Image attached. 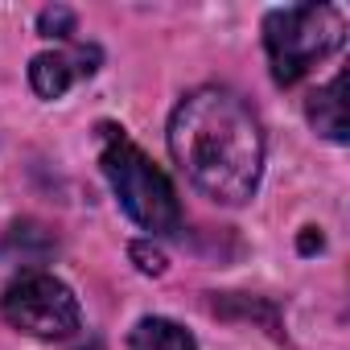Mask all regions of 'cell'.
<instances>
[{
  "label": "cell",
  "mask_w": 350,
  "mask_h": 350,
  "mask_svg": "<svg viewBox=\"0 0 350 350\" xmlns=\"http://www.w3.org/2000/svg\"><path fill=\"white\" fill-rule=\"evenodd\" d=\"M128 350H198L194 338L169 317H144L136 321L132 338H128Z\"/></svg>",
  "instance_id": "7"
},
{
  "label": "cell",
  "mask_w": 350,
  "mask_h": 350,
  "mask_svg": "<svg viewBox=\"0 0 350 350\" xmlns=\"http://www.w3.org/2000/svg\"><path fill=\"white\" fill-rule=\"evenodd\" d=\"M5 321L29 338H66L79 329V297L50 272H29L0 297Z\"/></svg>",
  "instance_id": "4"
},
{
  "label": "cell",
  "mask_w": 350,
  "mask_h": 350,
  "mask_svg": "<svg viewBox=\"0 0 350 350\" xmlns=\"http://www.w3.org/2000/svg\"><path fill=\"white\" fill-rule=\"evenodd\" d=\"M342 17L329 5H288L272 9L264 17V50L276 83H297L305 79L321 58H329L342 46Z\"/></svg>",
  "instance_id": "3"
},
{
  "label": "cell",
  "mask_w": 350,
  "mask_h": 350,
  "mask_svg": "<svg viewBox=\"0 0 350 350\" xmlns=\"http://www.w3.org/2000/svg\"><path fill=\"white\" fill-rule=\"evenodd\" d=\"M169 152L198 194L243 206L264 173V128L239 91L198 87L169 116Z\"/></svg>",
  "instance_id": "1"
},
{
  "label": "cell",
  "mask_w": 350,
  "mask_h": 350,
  "mask_svg": "<svg viewBox=\"0 0 350 350\" xmlns=\"http://www.w3.org/2000/svg\"><path fill=\"white\" fill-rule=\"evenodd\" d=\"M38 29H42V38H70L75 33V13L70 9H46L38 17Z\"/></svg>",
  "instance_id": "8"
},
{
  "label": "cell",
  "mask_w": 350,
  "mask_h": 350,
  "mask_svg": "<svg viewBox=\"0 0 350 350\" xmlns=\"http://www.w3.org/2000/svg\"><path fill=\"white\" fill-rule=\"evenodd\" d=\"M99 165L111 194L128 211V219L152 235H173L182 227V206L173 194L169 178L144 157L140 144H132L120 128L103 124L99 128Z\"/></svg>",
  "instance_id": "2"
},
{
  "label": "cell",
  "mask_w": 350,
  "mask_h": 350,
  "mask_svg": "<svg viewBox=\"0 0 350 350\" xmlns=\"http://www.w3.org/2000/svg\"><path fill=\"white\" fill-rule=\"evenodd\" d=\"M95 70H99V50L95 46H66V50L38 54L29 62V83L42 99H58L79 79H91Z\"/></svg>",
  "instance_id": "5"
},
{
  "label": "cell",
  "mask_w": 350,
  "mask_h": 350,
  "mask_svg": "<svg viewBox=\"0 0 350 350\" xmlns=\"http://www.w3.org/2000/svg\"><path fill=\"white\" fill-rule=\"evenodd\" d=\"M132 260H136V268L148 272V276H161V272H165V256H161L157 247H148V243H132Z\"/></svg>",
  "instance_id": "9"
},
{
  "label": "cell",
  "mask_w": 350,
  "mask_h": 350,
  "mask_svg": "<svg viewBox=\"0 0 350 350\" xmlns=\"http://www.w3.org/2000/svg\"><path fill=\"white\" fill-rule=\"evenodd\" d=\"M346 75L329 79L317 95H309V124L317 128V136L342 144L346 140Z\"/></svg>",
  "instance_id": "6"
}]
</instances>
